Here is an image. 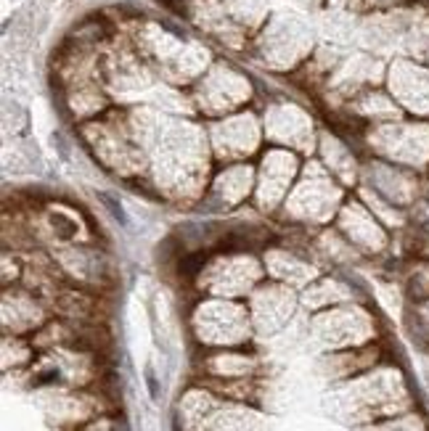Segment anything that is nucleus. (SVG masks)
I'll list each match as a JSON object with an SVG mask.
<instances>
[{"mask_svg": "<svg viewBox=\"0 0 429 431\" xmlns=\"http://www.w3.org/2000/svg\"><path fill=\"white\" fill-rule=\"evenodd\" d=\"M128 122L149 161L143 186L170 204H202L214 172L207 122L170 117L157 109H130Z\"/></svg>", "mask_w": 429, "mask_h": 431, "instance_id": "f257e3e1", "label": "nucleus"}, {"mask_svg": "<svg viewBox=\"0 0 429 431\" xmlns=\"http://www.w3.org/2000/svg\"><path fill=\"white\" fill-rule=\"evenodd\" d=\"M347 191L350 188L342 186L316 156H310L305 159L297 183L281 206L279 220L286 223L291 230H302V233H313L318 228L334 225L336 212L350 196Z\"/></svg>", "mask_w": 429, "mask_h": 431, "instance_id": "f03ea898", "label": "nucleus"}, {"mask_svg": "<svg viewBox=\"0 0 429 431\" xmlns=\"http://www.w3.org/2000/svg\"><path fill=\"white\" fill-rule=\"evenodd\" d=\"M88 154L101 169L128 183H143L146 178V151L140 149L128 122V112L109 109L91 122L77 124Z\"/></svg>", "mask_w": 429, "mask_h": 431, "instance_id": "7ed1b4c3", "label": "nucleus"}, {"mask_svg": "<svg viewBox=\"0 0 429 431\" xmlns=\"http://www.w3.org/2000/svg\"><path fill=\"white\" fill-rule=\"evenodd\" d=\"M130 40L146 64L175 85H194L212 66V56L205 46L180 38L159 24H138Z\"/></svg>", "mask_w": 429, "mask_h": 431, "instance_id": "20e7f679", "label": "nucleus"}, {"mask_svg": "<svg viewBox=\"0 0 429 431\" xmlns=\"http://www.w3.org/2000/svg\"><path fill=\"white\" fill-rule=\"evenodd\" d=\"M262 257L247 246L220 244L205 254L194 272L196 289L205 297H225V299H247L265 281Z\"/></svg>", "mask_w": 429, "mask_h": 431, "instance_id": "39448f33", "label": "nucleus"}, {"mask_svg": "<svg viewBox=\"0 0 429 431\" xmlns=\"http://www.w3.org/2000/svg\"><path fill=\"white\" fill-rule=\"evenodd\" d=\"M188 329L205 349L244 347L254 336L247 302L225 297H202L188 312Z\"/></svg>", "mask_w": 429, "mask_h": 431, "instance_id": "423d86ee", "label": "nucleus"}, {"mask_svg": "<svg viewBox=\"0 0 429 431\" xmlns=\"http://www.w3.org/2000/svg\"><path fill=\"white\" fill-rule=\"evenodd\" d=\"M254 98L252 80L228 61H212V66L191 85V106L207 119H220L225 114L247 109Z\"/></svg>", "mask_w": 429, "mask_h": 431, "instance_id": "0eeeda50", "label": "nucleus"}, {"mask_svg": "<svg viewBox=\"0 0 429 431\" xmlns=\"http://www.w3.org/2000/svg\"><path fill=\"white\" fill-rule=\"evenodd\" d=\"M310 336L324 352H339L373 344L376 336V320L371 312L355 302H345L336 307L313 312L310 318Z\"/></svg>", "mask_w": 429, "mask_h": 431, "instance_id": "6e6552de", "label": "nucleus"}, {"mask_svg": "<svg viewBox=\"0 0 429 431\" xmlns=\"http://www.w3.org/2000/svg\"><path fill=\"white\" fill-rule=\"evenodd\" d=\"M207 138L214 164L257 159L260 151L265 149L262 114L247 106L242 112L225 114L220 119H207Z\"/></svg>", "mask_w": 429, "mask_h": 431, "instance_id": "1a4fd4ad", "label": "nucleus"}, {"mask_svg": "<svg viewBox=\"0 0 429 431\" xmlns=\"http://www.w3.org/2000/svg\"><path fill=\"white\" fill-rule=\"evenodd\" d=\"M254 164H257V186H254L252 206L260 215L279 217L281 206L302 172L305 156L291 149L265 146Z\"/></svg>", "mask_w": 429, "mask_h": 431, "instance_id": "9d476101", "label": "nucleus"}, {"mask_svg": "<svg viewBox=\"0 0 429 431\" xmlns=\"http://www.w3.org/2000/svg\"><path fill=\"white\" fill-rule=\"evenodd\" d=\"M262 127H265V143L281 146L302 154L305 159L316 156L318 149V127L316 117L302 103L291 98H273L262 112Z\"/></svg>", "mask_w": 429, "mask_h": 431, "instance_id": "9b49d317", "label": "nucleus"}, {"mask_svg": "<svg viewBox=\"0 0 429 431\" xmlns=\"http://www.w3.org/2000/svg\"><path fill=\"white\" fill-rule=\"evenodd\" d=\"M257 53L273 72H294L313 56V35L289 16H273L257 32Z\"/></svg>", "mask_w": 429, "mask_h": 431, "instance_id": "f8f14e48", "label": "nucleus"}, {"mask_svg": "<svg viewBox=\"0 0 429 431\" xmlns=\"http://www.w3.org/2000/svg\"><path fill=\"white\" fill-rule=\"evenodd\" d=\"M257 186V164L254 161H225L214 164L207 193L202 198V209L214 215L239 212L244 204H252Z\"/></svg>", "mask_w": 429, "mask_h": 431, "instance_id": "ddd939ff", "label": "nucleus"}, {"mask_svg": "<svg viewBox=\"0 0 429 431\" xmlns=\"http://www.w3.org/2000/svg\"><path fill=\"white\" fill-rule=\"evenodd\" d=\"M247 307H249V318H252L254 334L257 336H271L284 331V326L294 318L299 307V291L279 281H265L247 297Z\"/></svg>", "mask_w": 429, "mask_h": 431, "instance_id": "4468645a", "label": "nucleus"}, {"mask_svg": "<svg viewBox=\"0 0 429 431\" xmlns=\"http://www.w3.org/2000/svg\"><path fill=\"white\" fill-rule=\"evenodd\" d=\"M334 228L355 246V252L361 254V257H371V254L384 252V246L390 241L387 225L373 215L371 209H368V204L355 191L353 196L345 198L342 209L336 212Z\"/></svg>", "mask_w": 429, "mask_h": 431, "instance_id": "2eb2a0df", "label": "nucleus"}, {"mask_svg": "<svg viewBox=\"0 0 429 431\" xmlns=\"http://www.w3.org/2000/svg\"><path fill=\"white\" fill-rule=\"evenodd\" d=\"M262 265H265V275L271 281L286 283L291 289H308L310 283L316 281L318 275L324 272L321 262L316 260V254L310 252V244L294 246L289 241H281V244H265V249L260 252Z\"/></svg>", "mask_w": 429, "mask_h": 431, "instance_id": "dca6fc26", "label": "nucleus"}, {"mask_svg": "<svg viewBox=\"0 0 429 431\" xmlns=\"http://www.w3.org/2000/svg\"><path fill=\"white\" fill-rule=\"evenodd\" d=\"M51 304L21 283L3 289V334L32 336L51 320Z\"/></svg>", "mask_w": 429, "mask_h": 431, "instance_id": "f3484780", "label": "nucleus"}, {"mask_svg": "<svg viewBox=\"0 0 429 431\" xmlns=\"http://www.w3.org/2000/svg\"><path fill=\"white\" fill-rule=\"evenodd\" d=\"M53 262L58 265V270L69 283L75 286H83V289H101L106 275H109V267H106V260L103 254L91 244H61L53 246Z\"/></svg>", "mask_w": 429, "mask_h": 431, "instance_id": "a211bd4d", "label": "nucleus"}, {"mask_svg": "<svg viewBox=\"0 0 429 431\" xmlns=\"http://www.w3.org/2000/svg\"><path fill=\"white\" fill-rule=\"evenodd\" d=\"M316 159L345 188H353V191L358 188L366 154H358L353 141H347L345 135H339L336 130H329V127H321Z\"/></svg>", "mask_w": 429, "mask_h": 431, "instance_id": "6ab92c4d", "label": "nucleus"}, {"mask_svg": "<svg viewBox=\"0 0 429 431\" xmlns=\"http://www.w3.org/2000/svg\"><path fill=\"white\" fill-rule=\"evenodd\" d=\"M183 431H265L262 413L252 408V403H234L214 397L212 405Z\"/></svg>", "mask_w": 429, "mask_h": 431, "instance_id": "aec40b11", "label": "nucleus"}, {"mask_svg": "<svg viewBox=\"0 0 429 431\" xmlns=\"http://www.w3.org/2000/svg\"><path fill=\"white\" fill-rule=\"evenodd\" d=\"M199 368L205 378L212 381H242V378H257L260 360L244 347L205 349Z\"/></svg>", "mask_w": 429, "mask_h": 431, "instance_id": "412c9836", "label": "nucleus"}, {"mask_svg": "<svg viewBox=\"0 0 429 431\" xmlns=\"http://www.w3.org/2000/svg\"><path fill=\"white\" fill-rule=\"evenodd\" d=\"M382 363V352L376 344H366V347H353V349H339V352H326V357L321 360V371L331 378L334 384L350 381L355 376L366 373Z\"/></svg>", "mask_w": 429, "mask_h": 431, "instance_id": "4be33fe9", "label": "nucleus"}, {"mask_svg": "<svg viewBox=\"0 0 429 431\" xmlns=\"http://www.w3.org/2000/svg\"><path fill=\"white\" fill-rule=\"evenodd\" d=\"M345 302H353L350 283H345L334 272H321L308 289L299 291V304L308 309L310 315L321 312V309L336 307V304H345Z\"/></svg>", "mask_w": 429, "mask_h": 431, "instance_id": "5701e85b", "label": "nucleus"}, {"mask_svg": "<svg viewBox=\"0 0 429 431\" xmlns=\"http://www.w3.org/2000/svg\"><path fill=\"white\" fill-rule=\"evenodd\" d=\"M410 297L416 302H427L429 299V265H419L408 281Z\"/></svg>", "mask_w": 429, "mask_h": 431, "instance_id": "b1692460", "label": "nucleus"}]
</instances>
